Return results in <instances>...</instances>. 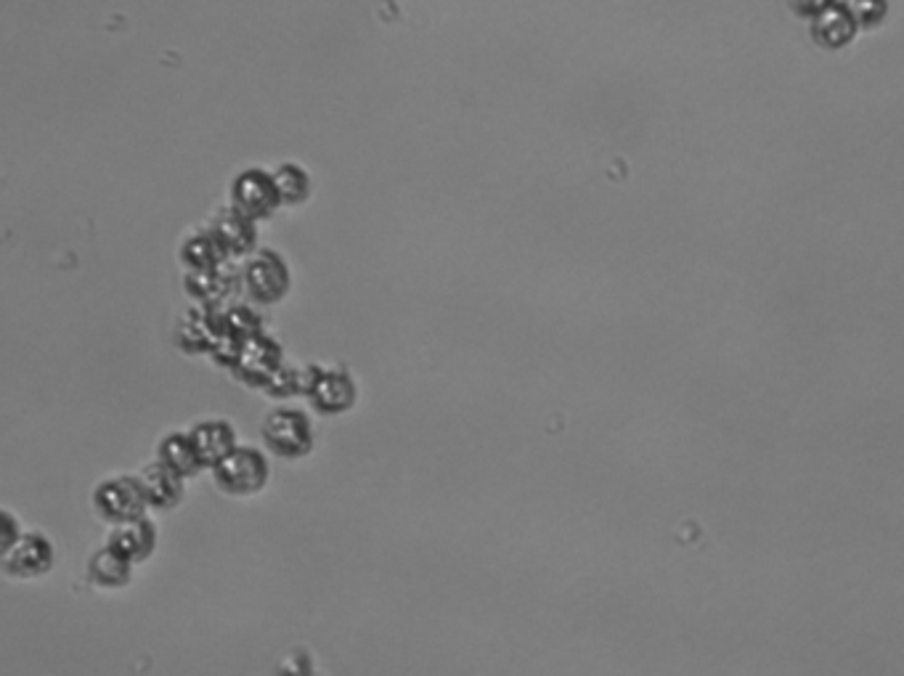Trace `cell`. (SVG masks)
<instances>
[{"instance_id": "2", "label": "cell", "mask_w": 904, "mask_h": 676, "mask_svg": "<svg viewBox=\"0 0 904 676\" xmlns=\"http://www.w3.org/2000/svg\"><path fill=\"white\" fill-rule=\"evenodd\" d=\"M292 286L290 265L279 252L255 250L239 271V290L255 305L282 303Z\"/></svg>"}, {"instance_id": "10", "label": "cell", "mask_w": 904, "mask_h": 676, "mask_svg": "<svg viewBox=\"0 0 904 676\" xmlns=\"http://www.w3.org/2000/svg\"><path fill=\"white\" fill-rule=\"evenodd\" d=\"M183 292L200 305H225L239 292V271L229 263L204 271H187Z\"/></svg>"}, {"instance_id": "5", "label": "cell", "mask_w": 904, "mask_h": 676, "mask_svg": "<svg viewBox=\"0 0 904 676\" xmlns=\"http://www.w3.org/2000/svg\"><path fill=\"white\" fill-rule=\"evenodd\" d=\"M91 504L101 521L114 525L147 515V498L135 475H114L93 488Z\"/></svg>"}, {"instance_id": "1", "label": "cell", "mask_w": 904, "mask_h": 676, "mask_svg": "<svg viewBox=\"0 0 904 676\" xmlns=\"http://www.w3.org/2000/svg\"><path fill=\"white\" fill-rule=\"evenodd\" d=\"M212 483L225 496H255L269 486L271 467L265 454L255 446H237L223 456L221 462L212 464Z\"/></svg>"}, {"instance_id": "16", "label": "cell", "mask_w": 904, "mask_h": 676, "mask_svg": "<svg viewBox=\"0 0 904 676\" xmlns=\"http://www.w3.org/2000/svg\"><path fill=\"white\" fill-rule=\"evenodd\" d=\"M157 462L164 464L170 473H175L183 481L197 477L204 470V464L197 454L194 441L189 433H168L157 446Z\"/></svg>"}, {"instance_id": "9", "label": "cell", "mask_w": 904, "mask_h": 676, "mask_svg": "<svg viewBox=\"0 0 904 676\" xmlns=\"http://www.w3.org/2000/svg\"><path fill=\"white\" fill-rule=\"evenodd\" d=\"M305 398L311 401V406L317 408L319 414H345L351 412L359 401V387H355V380L345 369H324L319 366L317 377H313L311 387H308Z\"/></svg>"}, {"instance_id": "21", "label": "cell", "mask_w": 904, "mask_h": 676, "mask_svg": "<svg viewBox=\"0 0 904 676\" xmlns=\"http://www.w3.org/2000/svg\"><path fill=\"white\" fill-rule=\"evenodd\" d=\"M260 391L269 395L271 401H287L294 398V395H303V372H300L298 366H290L282 361V366L265 380V385L260 387Z\"/></svg>"}, {"instance_id": "17", "label": "cell", "mask_w": 904, "mask_h": 676, "mask_svg": "<svg viewBox=\"0 0 904 676\" xmlns=\"http://www.w3.org/2000/svg\"><path fill=\"white\" fill-rule=\"evenodd\" d=\"M133 568H135L133 563H128L125 557H120L118 552H112L104 544L99 552H93L91 559H88V582L107 592L125 589V586L133 582Z\"/></svg>"}, {"instance_id": "24", "label": "cell", "mask_w": 904, "mask_h": 676, "mask_svg": "<svg viewBox=\"0 0 904 676\" xmlns=\"http://www.w3.org/2000/svg\"><path fill=\"white\" fill-rule=\"evenodd\" d=\"M791 3H793V9H796L798 13H804V17H814V13H817L820 9H825L831 0H791Z\"/></svg>"}, {"instance_id": "6", "label": "cell", "mask_w": 904, "mask_h": 676, "mask_svg": "<svg viewBox=\"0 0 904 676\" xmlns=\"http://www.w3.org/2000/svg\"><path fill=\"white\" fill-rule=\"evenodd\" d=\"M282 361H284L282 345H279L271 334L258 332V334H252V337L244 340L242 347H239V353H237L234 366H231L229 372H231V377L242 382V385L260 391V387L265 385V380H269L271 374L282 366Z\"/></svg>"}, {"instance_id": "4", "label": "cell", "mask_w": 904, "mask_h": 676, "mask_svg": "<svg viewBox=\"0 0 904 676\" xmlns=\"http://www.w3.org/2000/svg\"><path fill=\"white\" fill-rule=\"evenodd\" d=\"M57 563V549L53 542L40 531H22L11 549L0 557V571L13 582H36L53 571Z\"/></svg>"}, {"instance_id": "23", "label": "cell", "mask_w": 904, "mask_h": 676, "mask_svg": "<svg viewBox=\"0 0 904 676\" xmlns=\"http://www.w3.org/2000/svg\"><path fill=\"white\" fill-rule=\"evenodd\" d=\"M19 534H22V525L13 517V512L0 509V557L11 549V544L17 542Z\"/></svg>"}, {"instance_id": "15", "label": "cell", "mask_w": 904, "mask_h": 676, "mask_svg": "<svg viewBox=\"0 0 904 676\" xmlns=\"http://www.w3.org/2000/svg\"><path fill=\"white\" fill-rule=\"evenodd\" d=\"M189 435L191 441H194L197 454H200L204 470H210L212 464L221 462L223 456L237 446V430L225 420L197 422V425L189 430Z\"/></svg>"}, {"instance_id": "14", "label": "cell", "mask_w": 904, "mask_h": 676, "mask_svg": "<svg viewBox=\"0 0 904 676\" xmlns=\"http://www.w3.org/2000/svg\"><path fill=\"white\" fill-rule=\"evenodd\" d=\"M139 486L143 491V498H147V507L157 512H168L181 504L183 498V477H178L175 473H170L168 467L160 462L147 464L139 475Z\"/></svg>"}, {"instance_id": "8", "label": "cell", "mask_w": 904, "mask_h": 676, "mask_svg": "<svg viewBox=\"0 0 904 676\" xmlns=\"http://www.w3.org/2000/svg\"><path fill=\"white\" fill-rule=\"evenodd\" d=\"M231 208L252 218L255 223L277 215L282 202H279L277 186H273V175L258 168L239 173L231 183Z\"/></svg>"}, {"instance_id": "12", "label": "cell", "mask_w": 904, "mask_h": 676, "mask_svg": "<svg viewBox=\"0 0 904 676\" xmlns=\"http://www.w3.org/2000/svg\"><path fill=\"white\" fill-rule=\"evenodd\" d=\"M210 231L215 234L218 244H221L229 261L247 258L258 250V223L234 208L223 210V213L212 218Z\"/></svg>"}, {"instance_id": "3", "label": "cell", "mask_w": 904, "mask_h": 676, "mask_svg": "<svg viewBox=\"0 0 904 676\" xmlns=\"http://www.w3.org/2000/svg\"><path fill=\"white\" fill-rule=\"evenodd\" d=\"M263 446L279 460H303L313 451V425L305 412L292 406H279L265 414L263 425Z\"/></svg>"}, {"instance_id": "20", "label": "cell", "mask_w": 904, "mask_h": 676, "mask_svg": "<svg viewBox=\"0 0 904 676\" xmlns=\"http://www.w3.org/2000/svg\"><path fill=\"white\" fill-rule=\"evenodd\" d=\"M273 175V186H277V194H279V202L284 204V208H298V204H303L308 200V194H311V179H308V173L300 165H282L277 170Z\"/></svg>"}, {"instance_id": "7", "label": "cell", "mask_w": 904, "mask_h": 676, "mask_svg": "<svg viewBox=\"0 0 904 676\" xmlns=\"http://www.w3.org/2000/svg\"><path fill=\"white\" fill-rule=\"evenodd\" d=\"M175 345L187 356H210L218 340L223 337L221 305L194 303L175 324Z\"/></svg>"}, {"instance_id": "22", "label": "cell", "mask_w": 904, "mask_h": 676, "mask_svg": "<svg viewBox=\"0 0 904 676\" xmlns=\"http://www.w3.org/2000/svg\"><path fill=\"white\" fill-rule=\"evenodd\" d=\"M848 9L857 27H878L888 13V0H852Z\"/></svg>"}, {"instance_id": "19", "label": "cell", "mask_w": 904, "mask_h": 676, "mask_svg": "<svg viewBox=\"0 0 904 676\" xmlns=\"http://www.w3.org/2000/svg\"><path fill=\"white\" fill-rule=\"evenodd\" d=\"M221 324L225 337L239 340V343H244L252 334L263 332V319H260V313L250 303L221 305Z\"/></svg>"}, {"instance_id": "18", "label": "cell", "mask_w": 904, "mask_h": 676, "mask_svg": "<svg viewBox=\"0 0 904 676\" xmlns=\"http://www.w3.org/2000/svg\"><path fill=\"white\" fill-rule=\"evenodd\" d=\"M178 258H181V265L187 271H204V269H215V265L229 263L221 244H218L215 234L210 229L197 231V234H189L178 248Z\"/></svg>"}, {"instance_id": "11", "label": "cell", "mask_w": 904, "mask_h": 676, "mask_svg": "<svg viewBox=\"0 0 904 676\" xmlns=\"http://www.w3.org/2000/svg\"><path fill=\"white\" fill-rule=\"evenodd\" d=\"M107 546L112 552H118L120 557H125L128 563H147L157 549V525L147 515L133 517V521L125 523H114L107 536Z\"/></svg>"}, {"instance_id": "13", "label": "cell", "mask_w": 904, "mask_h": 676, "mask_svg": "<svg viewBox=\"0 0 904 676\" xmlns=\"http://www.w3.org/2000/svg\"><path fill=\"white\" fill-rule=\"evenodd\" d=\"M812 38L825 48H844L857 38V22H854L852 9L841 0H831L825 9H820L812 17Z\"/></svg>"}]
</instances>
